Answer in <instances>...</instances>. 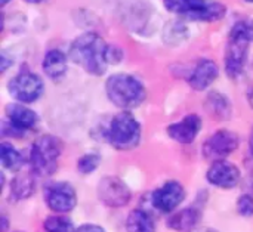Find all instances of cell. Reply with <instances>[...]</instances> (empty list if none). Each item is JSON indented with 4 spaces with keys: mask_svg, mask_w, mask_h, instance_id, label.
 <instances>
[{
    "mask_svg": "<svg viewBox=\"0 0 253 232\" xmlns=\"http://www.w3.org/2000/svg\"><path fill=\"white\" fill-rule=\"evenodd\" d=\"M202 129V120L197 114H188L178 123L168 127V135L179 144H191Z\"/></svg>",
    "mask_w": 253,
    "mask_h": 232,
    "instance_id": "obj_14",
    "label": "cell"
},
{
    "mask_svg": "<svg viewBox=\"0 0 253 232\" xmlns=\"http://www.w3.org/2000/svg\"><path fill=\"white\" fill-rule=\"evenodd\" d=\"M200 218V213L196 209H182L181 212L175 213L169 219V227L173 231H193V228L197 225Z\"/></svg>",
    "mask_w": 253,
    "mask_h": 232,
    "instance_id": "obj_18",
    "label": "cell"
},
{
    "mask_svg": "<svg viewBox=\"0 0 253 232\" xmlns=\"http://www.w3.org/2000/svg\"><path fill=\"white\" fill-rule=\"evenodd\" d=\"M101 163V157L98 154H84L83 157L79 158V163H77V169L82 175H89L92 173L93 170L98 169Z\"/></svg>",
    "mask_w": 253,
    "mask_h": 232,
    "instance_id": "obj_23",
    "label": "cell"
},
{
    "mask_svg": "<svg viewBox=\"0 0 253 232\" xmlns=\"http://www.w3.org/2000/svg\"><path fill=\"white\" fill-rule=\"evenodd\" d=\"M108 99L119 108L132 110L139 107L147 96L144 84L133 76L126 73L113 74L105 83Z\"/></svg>",
    "mask_w": 253,
    "mask_h": 232,
    "instance_id": "obj_3",
    "label": "cell"
},
{
    "mask_svg": "<svg viewBox=\"0 0 253 232\" xmlns=\"http://www.w3.org/2000/svg\"><path fill=\"white\" fill-rule=\"evenodd\" d=\"M107 139L116 150L129 151L141 141V126L130 113H120L110 121Z\"/></svg>",
    "mask_w": 253,
    "mask_h": 232,
    "instance_id": "obj_6",
    "label": "cell"
},
{
    "mask_svg": "<svg viewBox=\"0 0 253 232\" xmlns=\"http://www.w3.org/2000/svg\"><path fill=\"white\" fill-rule=\"evenodd\" d=\"M42 68L50 80H61L67 73V56L61 50L52 49L44 55Z\"/></svg>",
    "mask_w": 253,
    "mask_h": 232,
    "instance_id": "obj_16",
    "label": "cell"
},
{
    "mask_svg": "<svg viewBox=\"0 0 253 232\" xmlns=\"http://www.w3.org/2000/svg\"><path fill=\"white\" fill-rule=\"evenodd\" d=\"M251 185H252V188H253V176H252V179H251Z\"/></svg>",
    "mask_w": 253,
    "mask_h": 232,
    "instance_id": "obj_31",
    "label": "cell"
},
{
    "mask_svg": "<svg viewBox=\"0 0 253 232\" xmlns=\"http://www.w3.org/2000/svg\"><path fill=\"white\" fill-rule=\"evenodd\" d=\"M126 230L127 232H156V225L145 210L135 209L126 219Z\"/></svg>",
    "mask_w": 253,
    "mask_h": 232,
    "instance_id": "obj_19",
    "label": "cell"
},
{
    "mask_svg": "<svg viewBox=\"0 0 253 232\" xmlns=\"http://www.w3.org/2000/svg\"><path fill=\"white\" fill-rule=\"evenodd\" d=\"M7 1H10V0H0V6H4Z\"/></svg>",
    "mask_w": 253,
    "mask_h": 232,
    "instance_id": "obj_30",
    "label": "cell"
},
{
    "mask_svg": "<svg viewBox=\"0 0 253 232\" xmlns=\"http://www.w3.org/2000/svg\"><path fill=\"white\" fill-rule=\"evenodd\" d=\"M16 232H21V231H16Z\"/></svg>",
    "mask_w": 253,
    "mask_h": 232,
    "instance_id": "obj_33",
    "label": "cell"
},
{
    "mask_svg": "<svg viewBox=\"0 0 253 232\" xmlns=\"http://www.w3.org/2000/svg\"><path fill=\"white\" fill-rule=\"evenodd\" d=\"M62 153V144L52 135L39 138L30 151V167L34 176H49L56 170V161Z\"/></svg>",
    "mask_w": 253,
    "mask_h": 232,
    "instance_id": "obj_5",
    "label": "cell"
},
{
    "mask_svg": "<svg viewBox=\"0 0 253 232\" xmlns=\"http://www.w3.org/2000/svg\"><path fill=\"white\" fill-rule=\"evenodd\" d=\"M206 176L212 185L222 190H231L240 181V170L237 169V166L231 164L230 161L219 160L212 163Z\"/></svg>",
    "mask_w": 253,
    "mask_h": 232,
    "instance_id": "obj_13",
    "label": "cell"
},
{
    "mask_svg": "<svg viewBox=\"0 0 253 232\" xmlns=\"http://www.w3.org/2000/svg\"><path fill=\"white\" fill-rule=\"evenodd\" d=\"M184 187L176 181H169L153 193V206L162 213H170L184 201Z\"/></svg>",
    "mask_w": 253,
    "mask_h": 232,
    "instance_id": "obj_12",
    "label": "cell"
},
{
    "mask_svg": "<svg viewBox=\"0 0 253 232\" xmlns=\"http://www.w3.org/2000/svg\"><path fill=\"white\" fill-rule=\"evenodd\" d=\"M219 76V68L216 62L212 59H200L196 67L193 68L188 83L194 90H205L208 89Z\"/></svg>",
    "mask_w": 253,
    "mask_h": 232,
    "instance_id": "obj_15",
    "label": "cell"
},
{
    "mask_svg": "<svg viewBox=\"0 0 253 232\" xmlns=\"http://www.w3.org/2000/svg\"><path fill=\"white\" fill-rule=\"evenodd\" d=\"M46 232H74L73 224L65 216H49L44 219Z\"/></svg>",
    "mask_w": 253,
    "mask_h": 232,
    "instance_id": "obj_22",
    "label": "cell"
},
{
    "mask_svg": "<svg viewBox=\"0 0 253 232\" xmlns=\"http://www.w3.org/2000/svg\"><path fill=\"white\" fill-rule=\"evenodd\" d=\"M206 110L216 120H227L231 116V104L227 96L219 92H212L206 98Z\"/></svg>",
    "mask_w": 253,
    "mask_h": 232,
    "instance_id": "obj_17",
    "label": "cell"
},
{
    "mask_svg": "<svg viewBox=\"0 0 253 232\" xmlns=\"http://www.w3.org/2000/svg\"><path fill=\"white\" fill-rule=\"evenodd\" d=\"M0 158H1L3 167H6L7 170H12V172L19 170L24 164V158H22L21 153L16 151L7 142H1V145H0Z\"/></svg>",
    "mask_w": 253,
    "mask_h": 232,
    "instance_id": "obj_21",
    "label": "cell"
},
{
    "mask_svg": "<svg viewBox=\"0 0 253 232\" xmlns=\"http://www.w3.org/2000/svg\"><path fill=\"white\" fill-rule=\"evenodd\" d=\"M163 4L178 16L200 22H215L227 13V6L218 0H163Z\"/></svg>",
    "mask_w": 253,
    "mask_h": 232,
    "instance_id": "obj_4",
    "label": "cell"
},
{
    "mask_svg": "<svg viewBox=\"0 0 253 232\" xmlns=\"http://www.w3.org/2000/svg\"><path fill=\"white\" fill-rule=\"evenodd\" d=\"M44 200L50 210L67 213L76 207L77 194L68 182H52L44 188Z\"/></svg>",
    "mask_w": 253,
    "mask_h": 232,
    "instance_id": "obj_10",
    "label": "cell"
},
{
    "mask_svg": "<svg viewBox=\"0 0 253 232\" xmlns=\"http://www.w3.org/2000/svg\"><path fill=\"white\" fill-rule=\"evenodd\" d=\"M7 120L3 121L1 133L6 136H19L25 130L33 129L37 124V114L22 104H9L6 107Z\"/></svg>",
    "mask_w": 253,
    "mask_h": 232,
    "instance_id": "obj_8",
    "label": "cell"
},
{
    "mask_svg": "<svg viewBox=\"0 0 253 232\" xmlns=\"http://www.w3.org/2000/svg\"><path fill=\"white\" fill-rule=\"evenodd\" d=\"M25 1H28V3H40L43 0H25Z\"/></svg>",
    "mask_w": 253,
    "mask_h": 232,
    "instance_id": "obj_29",
    "label": "cell"
},
{
    "mask_svg": "<svg viewBox=\"0 0 253 232\" xmlns=\"http://www.w3.org/2000/svg\"><path fill=\"white\" fill-rule=\"evenodd\" d=\"M253 41V19L237 21L228 34L225 49V71L230 78H237L245 70L248 52Z\"/></svg>",
    "mask_w": 253,
    "mask_h": 232,
    "instance_id": "obj_2",
    "label": "cell"
},
{
    "mask_svg": "<svg viewBox=\"0 0 253 232\" xmlns=\"http://www.w3.org/2000/svg\"><path fill=\"white\" fill-rule=\"evenodd\" d=\"M43 87L44 86L42 78L30 70H22L15 77H12L7 84L9 93L21 104L37 101L43 93Z\"/></svg>",
    "mask_w": 253,
    "mask_h": 232,
    "instance_id": "obj_7",
    "label": "cell"
},
{
    "mask_svg": "<svg viewBox=\"0 0 253 232\" xmlns=\"http://www.w3.org/2000/svg\"><path fill=\"white\" fill-rule=\"evenodd\" d=\"M240 139L231 130H218L203 144V155L211 161H219L239 148Z\"/></svg>",
    "mask_w": 253,
    "mask_h": 232,
    "instance_id": "obj_9",
    "label": "cell"
},
{
    "mask_svg": "<svg viewBox=\"0 0 253 232\" xmlns=\"http://www.w3.org/2000/svg\"><path fill=\"white\" fill-rule=\"evenodd\" d=\"M76 232H105L101 227H98V225H90V224H87V225H82L80 228H77V231Z\"/></svg>",
    "mask_w": 253,
    "mask_h": 232,
    "instance_id": "obj_25",
    "label": "cell"
},
{
    "mask_svg": "<svg viewBox=\"0 0 253 232\" xmlns=\"http://www.w3.org/2000/svg\"><path fill=\"white\" fill-rule=\"evenodd\" d=\"M248 101H249V104H251V107L253 108V87L249 90V93H248Z\"/></svg>",
    "mask_w": 253,
    "mask_h": 232,
    "instance_id": "obj_26",
    "label": "cell"
},
{
    "mask_svg": "<svg viewBox=\"0 0 253 232\" xmlns=\"http://www.w3.org/2000/svg\"><path fill=\"white\" fill-rule=\"evenodd\" d=\"M237 210L243 216H252L253 215V198L251 195L245 194L237 201Z\"/></svg>",
    "mask_w": 253,
    "mask_h": 232,
    "instance_id": "obj_24",
    "label": "cell"
},
{
    "mask_svg": "<svg viewBox=\"0 0 253 232\" xmlns=\"http://www.w3.org/2000/svg\"><path fill=\"white\" fill-rule=\"evenodd\" d=\"M98 197L108 207H123L130 201L132 193L120 178L107 176L98 185Z\"/></svg>",
    "mask_w": 253,
    "mask_h": 232,
    "instance_id": "obj_11",
    "label": "cell"
},
{
    "mask_svg": "<svg viewBox=\"0 0 253 232\" xmlns=\"http://www.w3.org/2000/svg\"><path fill=\"white\" fill-rule=\"evenodd\" d=\"M245 1H248V3H253V0H245Z\"/></svg>",
    "mask_w": 253,
    "mask_h": 232,
    "instance_id": "obj_32",
    "label": "cell"
},
{
    "mask_svg": "<svg viewBox=\"0 0 253 232\" xmlns=\"http://www.w3.org/2000/svg\"><path fill=\"white\" fill-rule=\"evenodd\" d=\"M249 144H251V153H252V155H253V129H252V135H251V141H249Z\"/></svg>",
    "mask_w": 253,
    "mask_h": 232,
    "instance_id": "obj_28",
    "label": "cell"
},
{
    "mask_svg": "<svg viewBox=\"0 0 253 232\" xmlns=\"http://www.w3.org/2000/svg\"><path fill=\"white\" fill-rule=\"evenodd\" d=\"M34 188H36V179L33 172L21 173L15 176L13 181L10 182V194L18 200L28 198L34 193Z\"/></svg>",
    "mask_w": 253,
    "mask_h": 232,
    "instance_id": "obj_20",
    "label": "cell"
},
{
    "mask_svg": "<svg viewBox=\"0 0 253 232\" xmlns=\"http://www.w3.org/2000/svg\"><path fill=\"white\" fill-rule=\"evenodd\" d=\"M122 50L108 44L96 33L80 34L70 46L71 61L93 76H102L108 65L122 61Z\"/></svg>",
    "mask_w": 253,
    "mask_h": 232,
    "instance_id": "obj_1",
    "label": "cell"
},
{
    "mask_svg": "<svg viewBox=\"0 0 253 232\" xmlns=\"http://www.w3.org/2000/svg\"><path fill=\"white\" fill-rule=\"evenodd\" d=\"M190 232H218V231H213V230H209V228H200V230H193V231Z\"/></svg>",
    "mask_w": 253,
    "mask_h": 232,
    "instance_id": "obj_27",
    "label": "cell"
}]
</instances>
